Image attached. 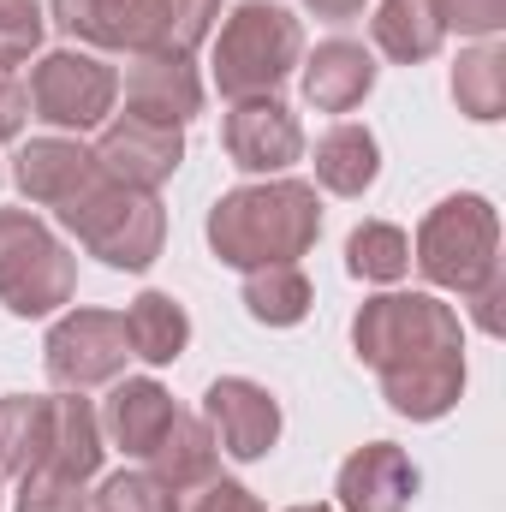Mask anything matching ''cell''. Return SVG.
<instances>
[{
	"mask_svg": "<svg viewBox=\"0 0 506 512\" xmlns=\"http://www.w3.org/2000/svg\"><path fill=\"white\" fill-rule=\"evenodd\" d=\"M358 364H370L381 399L411 417L435 423L465 393V328L459 316L429 292H381L352 322Z\"/></svg>",
	"mask_w": 506,
	"mask_h": 512,
	"instance_id": "1",
	"label": "cell"
},
{
	"mask_svg": "<svg viewBox=\"0 0 506 512\" xmlns=\"http://www.w3.org/2000/svg\"><path fill=\"white\" fill-rule=\"evenodd\" d=\"M322 233V203L316 185L304 179H268V185H239L209 209V251L227 268H274L298 262Z\"/></svg>",
	"mask_w": 506,
	"mask_h": 512,
	"instance_id": "2",
	"label": "cell"
},
{
	"mask_svg": "<svg viewBox=\"0 0 506 512\" xmlns=\"http://www.w3.org/2000/svg\"><path fill=\"white\" fill-rule=\"evenodd\" d=\"M304 54V30L286 6L274 0H245L227 12L221 36H215V90L227 102H256V96H274L292 66Z\"/></svg>",
	"mask_w": 506,
	"mask_h": 512,
	"instance_id": "3",
	"label": "cell"
},
{
	"mask_svg": "<svg viewBox=\"0 0 506 512\" xmlns=\"http://www.w3.org/2000/svg\"><path fill=\"white\" fill-rule=\"evenodd\" d=\"M54 215L72 227V239L90 256H102L108 268H126V274H143L161 256V239H167V215H161L155 191H131L120 179H108V173H96Z\"/></svg>",
	"mask_w": 506,
	"mask_h": 512,
	"instance_id": "4",
	"label": "cell"
},
{
	"mask_svg": "<svg viewBox=\"0 0 506 512\" xmlns=\"http://www.w3.org/2000/svg\"><path fill=\"white\" fill-rule=\"evenodd\" d=\"M411 262L423 268L429 286H447V292L471 298L483 280L501 274V215H495V203L477 197V191L435 203L417 227Z\"/></svg>",
	"mask_w": 506,
	"mask_h": 512,
	"instance_id": "5",
	"label": "cell"
},
{
	"mask_svg": "<svg viewBox=\"0 0 506 512\" xmlns=\"http://www.w3.org/2000/svg\"><path fill=\"white\" fill-rule=\"evenodd\" d=\"M78 292V256L30 209H0V304L12 316H54Z\"/></svg>",
	"mask_w": 506,
	"mask_h": 512,
	"instance_id": "6",
	"label": "cell"
},
{
	"mask_svg": "<svg viewBox=\"0 0 506 512\" xmlns=\"http://www.w3.org/2000/svg\"><path fill=\"white\" fill-rule=\"evenodd\" d=\"M24 102H30V120L54 131H90L102 126L120 102V72L84 48H54L30 66V84H24Z\"/></svg>",
	"mask_w": 506,
	"mask_h": 512,
	"instance_id": "7",
	"label": "cell"
},
{
	"mask_svg": "<svg viewBox=\"0 0 506 512\" xmlns=\"http://www.w3.org/2000/svg\"><path fill=\"white\" fill-rule=\"evenodd\" d=\"M131 340H126V316L114 310H72L48 328L42 340V364H48V382L66 387V393H84V387H102L126 370Z\"/></svg>",
	"mask_w": 506,
	"mask_h": 512,
	"instance_id": "8",
	"label": "cell"
},
{
	"mask_svg": "<svg viewBox=\"0 0 506 512\" xmlns=\"http://www.w3.org/2000/svg\"><path fill=\"white\" fill-rule=\"evenodd\" d=\"M203 423L215 429V447L233 453L239 465L262 459L280 441V399L251 376H221L203 393Z\"/></svg>",
	"mask_w": 506,
	"mask_h": 512,
	"instance_id": "9",
	"label": "cell"
},
{
	"mask_svg": "<svg viewBox=\"0 0 506 512\" xmlns=\"http://www.w3.org/2000/svg\"><path fill=\"white\" fill-rule=\"evenodd\" d=\"M221 143L239 173H286L304 155V126L280 96H256L233 102V114L221 120Z\"/></svg>",
	"mask_w": 506,
	"mask_h": 512,
	"instance_id": "10",
	"label": "cell"
},
{
	"mask_svg": "<svg viewBox=\"0 0 506 512\" xmlns=\"http://www.w3.org/2000/svg\"><path fill=\"white\" fill-rule=\"evenodd\" d=\"M96 167L108 173V179H120L131 191H155L161 179H173L179 173V161H185V137L179 126H155V120H131L120 114L114 126L96 137Z\"/></svg>",
	"mask_w": 506,
	"mask_h": 512,
	"instance_id": "11",
	"label": "cell"
},
{
	"mask_svg": "<svg viewBox=\"0 0 506 512\" xmlns=\"http://www.w3.org/2000/svg\"><path fill=\"white\" fill-rule=\"evenodd\" d=\"M126 114L155 126H185L203 114V78L185 54H131Z\"/></svg>",
	"mask_w": 506,
	"mask_h": 512,
	"instance_id": "12",
	"label": "cell"
},
{
	"mask_svg": "<svg viewBox=\"0 0 506 512\" xmlns=\"http://www.w3.org/2000/svg\"><path fill=\"white\" fill-rule=\"evenodd\" d=\"M48 18L72 42L108 54H155V0H54Z\"/></svg>",
	"mask_w": 506,
	"mask_h": 512,
	"instance_id": "13",
	"label": "cell"
},
{
	"mask_svg": "<svg viewBox=\"0 0 506 512\" xmlns=\"http://www.w3.org/2000/svg\"><path fill=\"white\" fill-rule=\"evenodd\" d=\"M96 155L78 143V137H30L18 155H12V179L18 191L36 203V209H66L90 179H96Z\"/></svg>",
	"mask_w": 506,
	"mask_h": 512,
	"instance_id": "14",
	"label": "cell"
},
{
	"mask_svg": "<svg viewBox=\"0 0 506 512\" xmlns=\"http://www.w3.org/2000/svg\"><path fill=\"white\" fill-rule=\"evenodd\" d=\"M340 512H405L417 495V465L393 447V441H370L340 465Z\"/></svg>",
	"mask_w": 506,
	"mask_h": 512,
	"instance_id": "15",
	"label": "cell"
},
{
	"mask_svg": "<svg viewBox=\"0 0 506 512\" xmlns=\"http://www.w3.org/2000/svg\"><path fill=\"white\" fill-rule=\"evenodd\" d=\"M376 90V54L364 42L328 36L316 42V54L304 60V102L316 114H352L364 96Z\"/></svg>",
	"mask_w": 506,
	"mask_h": 512,
	"instance_id": "16",
	"label": "cell"
},
{
	"mask_svg": "<svg viewBox=\"0 0 506 512\" xmlns=\"http://www.w3.org/2000/svg\"><path fill=\"white\" fill-rule=\"evenodd\" d=\"M102 417V435L131 453V459H149V447L167 435V423L179 417V405H173V393L161 382H149V376H126V382L108 393V405L96 411Z\"/></svg>",
	"mask_w": 506,
	"mask_h": 512,
	"instance_id": "17",
	"label": "cell"
},
{
	"mask_svg": "<svg viewBox=\"0 0 506 512\" xmlns=\"http://www.w3.org/2000/svg\"><path fill=\"white\" fill-rule=\"evenodd\" d=\"M215 459H221L215 429H209L203 417L179 411V417L167 423V435L149 447V477H155L167 495H191L197 483H209V477H215Z\"/></svg>",
	"mask_w": 506,
	"mask_h": 512,
	"instance_id": "18",
	"label": "cell"
},
{
	"mask_svg": "<svg viewBox=\"0 0 506 512\" xmlns=\"http://www.w3.org/2000/svg\"><path fill=\"white\" fill-rule=\"evenodd\" d=\"M102 417H96V405L84 399V393H66V399H54V429H48V471H60V477H78V483H90L96 471H102Z\"/></svg>",
	"mask_w": 506,
	"mask_h": 512,
	"instance_id": "19",
	"label": "cell"
},
{
	"mask_svg": "<svg viewBox=\"0 0 506 512\" xmlns=\"http://www.w3.org/2000/svg\"><path fill=\"white\" fill-rule=\"evenodd\" d=\"M376 173H381V149H376V137H370V126L340 120L334 131H322V143H316V179H322V191L364 197L376 185Z\"/></svg>",
	"mask_w": 506,
	"mask_h": 512,
	"instance_id": "20",
	"label": "cell"
},
{
	"mask_svg": "<svg viewBox=\"0 0 506 512\" xmlns=\"http://www.w3.org/2000/svg\"><path fill=\"white\" fill-rule=\"evenodd\" d=\"M370 36H376L381 54L399 60V66H423L447 42V30H441V18H435L429 0H381L376 18H370Z\"/></svg>",
	"mask_w": 506,
	"mask_h": 512,
	"instance_id": "21",
	"label": "cell"
},
{
	"mask_svg": "<svg viewBox=\"0 0 506 512\" xmlns=\"http://www.w3.org/2000/svg\"><path fill=\"white\" fill-rule=\"evenodd\" d=\"M126 340H131V358H143V364H173V358H185V346H191V316H185V304L167 298V292H137L131 310H126Z\"/></svg>",
	"mask_w": 506,
	"mask_h": 512,
	"instance_id": "22",
	"label": "cell"
},
{
	"mask_svg": "<svg viewBox=\"0 0 506 512\" xmlns=\"http://www.w3.org/2000/svg\"><path fill=\"white\" fill-rule=\"evenodd\" d=\"M48 429H54V399L6 393L0 399V477L36 471L48 459Z\"/></svg>",
	"mask_w": 506,
	"mask_h": 512,
	"instance_id": "23",
	"label": "cell"
},
{
	"mask_svg": "<svg viewBox=\"0 0 506 512\" xmlns=\"http://www.w3.org/2000/svg\"><path fill=\"white\" fill-rule=\"evenodd\" d=\"M310 304H316V292H310L298 262H274V268H251L245 274V310L256 322H268V328H298L310 316Z\"/></svg>",
	"mask_w": 506,
	"mask_h": 512,
	"instance_id": "24",
	"label": "cell"
},
{
	"mask_svg": "<svg viewBox=\"0 0 506 512\" xmlns=\"http://www.w3.org/2000/svg\"><path fill=\"white\" fill-rule=\"evenodd\" d=\"M453 102H459V114H471L483 126L506 114V48L501 42H477V48L459 54V66H453Z\"/></svg>",
	"mask_w": 506,
	"mask_h": 512,
	"instance_id": "25",
	"label": "cell"
},
{
	"mask_svg": "<svg viewBox=\"0 0 506 512\" xmlns=\"http://www.w3.org/2000/svg\"><path fill=\"white\" fill-rule=\"evenodd\" d=\"M346 268H352L358 280H399V274L411 268V239H405L393 221H364V227H352V239H346Z\"/></svg>",
	"mask_w": 506,
	"mask_h": 512,
	"instance_id": "26",
	"label": "cell"
},
{
	"mask_svg": "<svg viewBox=\"0 0 506 512\" xmlns=\"http://www.w3.org/2000/svg\"><path fill=\"white\" fill-rule=\"evenodd\" d=\"M221 18V0H155V54H197Z\"/></svg>",
	"mask_w": 506,
	"mask_h": 512,
	"instance_id": "27",
	"label": "cell"
},
{
	"mask_svg": "<svg viewBox=\"0 0 506 512\" xmlns=\"http://www.w3.org/2000/svg\"><path fill=\"white\" fill-rule=\"evenodd\" d=\"M48 36V12L36 0H0V72L24 66Z\"/></svg>",
	"mask_w": 506,
	"mask_h": 512,
	"instance_id": "28",
	"label": "cell"
},
{
	"mask_svg": "<svg viewBox=\"0 0 506 512\" xmlns=\"http://www.w3.org/2000/svg\"><path fill=\"white\" fill-rule=\"evenodd\" d=\"M12 512H90V495H84L78 477H60V471L36 465V471L18 477V507Z\"/></svg>",
	"mask_w": 506,
	"mask_h": 512,
	"instance_id": "29",
	"label": "cell"
},
{
	"mask_svg": "<svg viewBox=\"0 0 506 512\" xmlns=\"http://www.w3.org/2000/svg\"><path fill=\"white\" fill-rule=\"evenodd\" d=\"M90 512H179V495H167L149 471H120V477L102 483Z\"/></svg>",
	"mask_w": 506,
	"mask_h": 512,
	"instance_id": "30",
	"label": "cell"
},
{
	"mask_svg": "<svg viewBox=\"0 0 506 512\" xmlns=\"http://www.w3.org/2000/svg\"><path fill=\"white\" fill-rule=\"evenodd\" d=\"M441 30H465V36H495L506 24V0H429Z\"/></svg>",
	"mask_w": 506,
	"mask_h": 512,
	"instance_id": "31",
	"label": "cell"
},
{
	"mask_svg": "<svg viewBox=\"0 0 506 512\" xmlns=\"http://www.w3.org/2000/svg\"><path fill=\"white\" fill-rule=\"evenodd\" d=\"M179 512H262V501L245 483H233V477H209L191 495H179Z\"/></svg>",
	"mask_w": 506,
	"mask_h": 512,
	"instance_id": "32",
	"label": "cell"
},
{
	"mask_svg": "<svg viewBox=\"0 0 506 512\" xmlns=\"http://www.w3.org/2000/svg\"><path fill=\"white\" fill-rule=\"evenodd\" d=\"M30 120V102H24V84L12 78V72H0V143L6 137H18Z\"/></svg>",
	"mask_w": 506,
	"mask_h": 512,
	"instance_id": "33",
	"label": "cell"
},
{
	"mask_svg": "<svg viewBox=\"0 0 506 512\" xmlns=\"http://www.w3.org/2000/svg\"><path fill=\"white\" fill-rule=\"evenodd\" d=\"M501 304H506V274H495V280H483L477 292H471V310H477V328L483 334H501Z\"/></svg>",
	"mask_w": 506,
	"mask_h": 512,
	"instance_id": "34",
	"label": "cell"
},
{
	"mask_svg": "<svg viewBox=\"0 0 506 512\" xmlns=\"http://www.w3.org/2000/svg\"><path fill=\"white\" fill-rule=\"evenodd\" d=\"M316 18H328V24H346V18H358L364 12V0H304Z\"/></svg>",
	"mask_w": 506,
	"mask_h": 512,
	"instance_id": "35",
	"label": "cell"
},
{
	"mask_svg": "<svg viewBox=\"0 0 506 512\" xmlns=\"http://www.w3.org/2000/svg\"><path fill=\"white\" fill-rule=\"evenodd\" d=\"M286 512H334V507H322V501H316V507H286Z\"/></svg>",
	"mask_w": 506,
	"mask_h": 512,
	"instance_id": "36",
	"label": "cell"
},
{
	"mask_svg": "<svg viewBox=\"0 0 506 512\" xmlns=\"http://www.w3.org/2000/svg\"><path fill=\"white\" fill-rule=\"evenodd\" d=\"M0 179H6V167H0Z\"/></svg>",
	"mask_w": 506,
	"mask_h": 512,
	"instance_id": "37",
	"label": "cell"
}]
</instances>
